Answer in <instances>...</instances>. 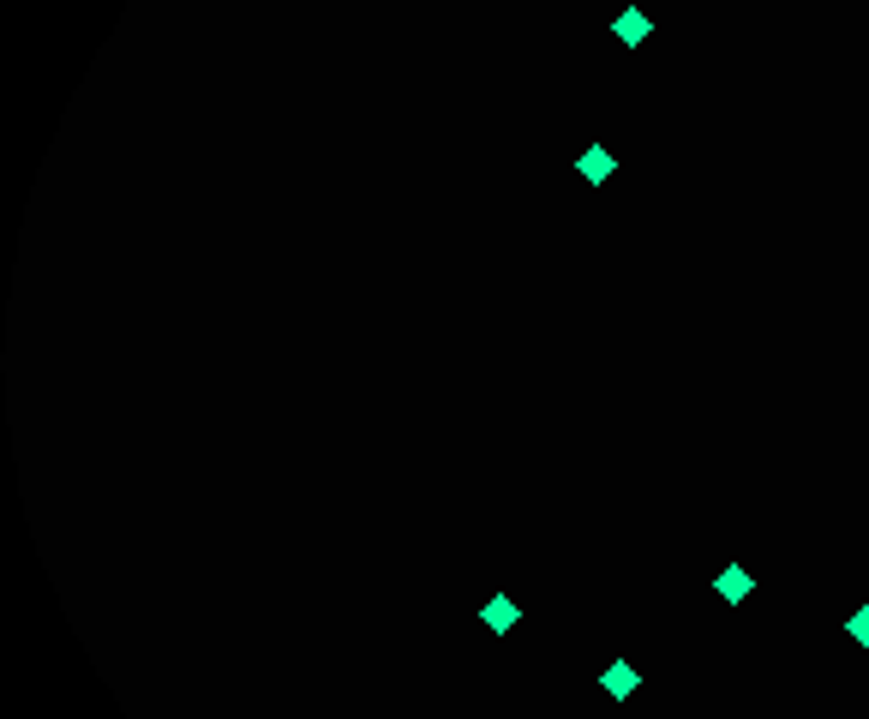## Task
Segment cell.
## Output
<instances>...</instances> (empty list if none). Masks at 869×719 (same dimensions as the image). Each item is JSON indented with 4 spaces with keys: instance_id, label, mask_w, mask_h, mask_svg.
<instances>
[{
    "instance_id": "obj_1",
    "label": "cell",
    "mask_w": 869,
    "mask_h": 719,
    "mask_svg": "<svg viewBox=\"0 0 869 719\" xmlns=\"http://www.w3.org/2000/svg\"><path fill=\"white\" fill-rule=\"evenodd\" d=\"M480 624H486V630H492V636H510V630H516V624H522V606H516V600H510V594H492V600H486V606H480Z\"/></svg>"
},
{
    "instance_id": "obj_2",
    "label": "cell",
    "mask_w": 869,
    "mask_h": 719,
    "mask_svg": "<svg viewBox=\"0 0 869 719\" xmlns=\"http://www.w3.org/2000/svg\"><path fill=\"white\" fill-rule=\"evenodd\" d=\"M600 690H606V696H612V702H630V696H636V690H642V672H636V666H630V660H612V666H606V672H600Z\"/></svg>"
},
{
    "instance_id": "obj_3",
    "label": "cell",
    "mask_w": 869,
    "mask_h": 719,
    "mask_svg": "<svg viewBox=\"0 0 869 719\" xmlns=\"http://www.w3.org/2000/svg\"><path fill=\"white\" fill-rule=\"evenodd\" d=\"M612 30H618V42H624V48H636V42H648V36H654V18H648L642 6H624Z\"/></svg>"
},
{
    "instance_id": "obj_4",
    "label": "cell",
    "mask_w": 869,
    "mask_h": 719,
    "mask_svg": "<svg viewBox=\"0 0 869 719\" xmlns=\"http://www.w3.org/2000/svg\"><path fill=\"white\" fill-rule=\"evenodd\" d=\"M612 168H618V162H612V150H606V144H588V150H582V162H576V174H582L588 186H606V180H612Z\"/></svg>"
},
{
    "instance_id": "obj_5",
    "label": "cell",
    "mask_w": 869,
    "mask_h": 719,
    "mask_svg": "<svg viewBox=\"0 0 869 719\" xmlns=\"http://www.w3.org/2000/svg\"><path fill=\"white\" fill-rule=\"evenodd\" d=\"M714 588H720V600H732V606H738V600H750V594H756V576H750L744 564H726V570L714 576Z\"/></svg>"
},
{
    "instance_id": "obj_6",
    "label": "cell",
    "mask_w": 869,
    "mask_h": 719,
    "mask_svg": "<svg viewBox=\"0 0 869 719\" xmlns=\"http://www.w3.org/2000/svg\"><path fill=\"white\" fill-rule=\"evenodd\" d=\"M846 636H852V642H864V648H869V606H858V612L846 618Z\"/></svg>"
}]
</instances>
